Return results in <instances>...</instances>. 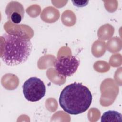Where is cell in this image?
<instances>
[{
    "label": "cell",
    "instance_id": "obj_1",
    "mask_svg": "<svg viewBox=\"0 0 122 122\" xmlns=\"http://www.w3.org/2000/svg\"><path fill=\"white\" fill-rule=\"evenodd\" d=\"M92 99V96L89 89L81 83L75 82L66 86L62 90L59 102L65 112L77 115L89 109Z\"/></svg>",
    "mask_w": 122,
    "mask_h": 122
},
{
    "label": "cell",
    "instance_id": "obj_2",
    "mask_svg": "<svg viewBox=\"0 0 122 122\" xmlns=\"http://www.w3.org/2000/svg\"><path fill=\"white\" fill-rule=\"evenodd\" d=\"M3 49L0 58L6 65L10 66L23 63L28 60L32 48L30 39L18 34L4 33Z\"/></svg>",
    "mask_w": 122,
    "mask_h": 122
},
{
    "label": "cell",
    "instance_id": "obj_3",
    "mask_svg": "<svg viewBox=\"0 0 122 122\" xmlns=\"http://www.w3.org/2000/svg\"><path fill=\"white\" fill-rule=\"evenodd\" d=\"M23 93L25 99L30 102H37L45 94L46 87L40 79L32 77L26 80L22 85Z\"/></svg>",
    "mask_w": 122,
    "mask_h": 122
},
{
    "label": "cell",
    "instance_id": "obj_4",
    "mask_svg": "<svg viewBox=\"0 0 122 122\" xmlns=\"http://www.w3.org/2000/svg\"><path fill=\"white\" fill-rule=\"evenodd\" d=\"M80 65L79 60L74 56H61L56 58L54 68L58 74L64 77L73 75Z\"/></svg>",
    "mask_w": 122,
    "mask_h": 122
},
{
    "label": "cell",
    "instance_id": "obj_5",
    "mask_svg": "<svg viewBox=\"0 0 122 122\" xmlns=\"http://www.w3.org/2000/svg\"><path fill=\"white\" fill-rule=\"evenodd\" d=\"M24 10L23 5L18 1L9 2L6 8L5 13L7 19L11 23L19 24L24 18Z\"/></svg>",
    "mask_w": 122,
    "mask_h": 122
},
{
    "label": "cell",
    "instance_id": "obj_6",
    "mask_svg": "<svg viewBox=\"0 0 122 122\" xmlns=\"http://www.w3.org/2000/svg\"><path fill=\"white\" fill-rule=\"evenodd\" d=\"M102 122H122L121 113L113 110H109L104 112L101 118Z\"/></svg>",
    "mask_w": 122,
    "mask_h": 122
}]
</instances>
